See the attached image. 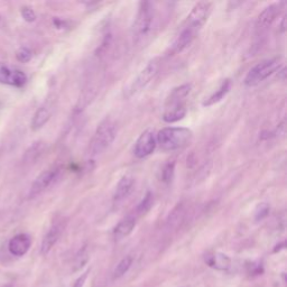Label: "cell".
<instances>
[{
    "label": "cell",
    "mask_w": 287,
    "mask_h": 287,
    "mask_svg": "<svg viewBox=\"0 0 287 287\" xmlns=\"http://www.w3.org/2000/svg\"><path fill=\"white\" fill-rule=\"evenodd\" d=\"M193 141L192 130L184 127H166L156 135V142L164 151H175L188 147Z\"/></svg>",
    "instance_id": "obj_2"
},
{
    "label": "cell",
    "mask_w": 287,
    "mask_h": 287,
    "mask_svg": "<svg viewBox=\"0 0 287 287\" xmlns=\"http://www.w3.org/2000/svg\"><path fill=\"white\" fill-rule=\"evenodd\" d=\"M45 148V145L42 142L34 143L33 145L26 150L24 155V162L25 163H34L40 158V156L43 154Z\"/></svg>",
    "instance_id": "obj_20"
},
{
    "label": "cell",
    "mask_w": 287,
    "mask_h": 287,
    "mask_svg": "<svg viewBox=\"0 0 287 287\" xmlns=\"http://www.w3.org/2000/svg\"><path fill=\"white\" fill-rule=\"evenodd\" d=\"M153 17H154L153 5H151L149 1L141 2L133 27L134 35L136 39L144 37L150 31Z\"/></svg>",
    "instance_id": "obj_5"
},
{
    "label": "cell",
    "mask_w": 287,
    "mask_h": 287,
    "mask_svg": "<svg viewBox=\"0 0 287 287\" xmlns=\"http://www.w3.org/2000/svg\"><path fill=\"white\" fill-rule=\"evenodd\" d=\"M32 50L27 48H20L16 52V57L17 60L22 63H27L32 60Z\"/></svg>",
    "instance_id": "obj_26"
},
{
    "label": "cell",
    "mask_w": 287,
    "mask_h": 287,
    "mask_svg": "<svg viewBox=\"0 0 287 287\" xmlns=\"http://www.w3.org/2000/svg\"><path fill=\"white\" fill-rule=\"evenodd\" d=\"M26 81L27 77L23 71L11 69L10 66L0 63V83L20 88Z\"/></svg>",
    "instance_id": "obj_10"
},
{
    "label": "cell",
    "mask_w": 287,
    "mask_h": 287,
    "mask_svg": "<svg viewBox=\"0 0 287 287\" xmlns=\"http://www.w3.org/2000/svg\"><path fill=\"white\" fill-rule=\"evenodd\" d=\"M230 89H231V80L227 79L221 83L220 88H219L214 94L211 95L209 98L204 101L203 102L204 107H211V105L220 102V101L228 95V92L230 91Z\"/></svg>",
    "instance_id": "obj_18"
},
{
    "label": "cell",
    "mask_w": 287,
    "mask_h": 287,
    "mask_svg": "<svg viewBox=\"0 0 287 287\" xmlns=\"http://www.w3.org/2000/svg\"><path fill=\"white\" fill-rule=\"evenodd\" d=\"M185 214V210L183 208L182 204L177 205L176 208L172 211V213L168 217V225L174 227V226H179L181 222L183 221Z\"/></svg>",
    "instance_id": "obj_22"
},
{
    "label": "cell",
    "mask_w": 287,
    "mask_h": 287,
    "mask_svg": "<svg viewBox=\"0 0 287 287\" xmlns=\"http://www.w3.org/2000/svg\"><path fill=\"white\" fill-rule=\"evenodd\" d=\"M22 17L24 18L25 22L27 23H33L36 20V14L34 9H32L31 7H23L22 8Z\"/></svg>",
    "instance_id": "obj_27"
},
{
    "label": "cell",
    "mask_w": 287,
    "mask_h": 287,
    "mask_svg": "<svg viewBox=\"0 0 287 287\" xmlns=\"http://www.w3.org/2000/svg\"><path fill=\"white\" fill-rule=\"evenodd\" d=\"M158 67L159 64L157 61L149 62L148 64L146 65L145 69L141 71V73H139L136 79L134 80V82L132 83V86H130L129 89V96L138 94V92H141L143 90V89H145L148 86V83L156 77V74H157Z\"/></svg>",
    "instance_id": "obj_7"
},
{
    "label": "cell",
    "mask_w": 287,
    "mask_h": 287,
    "mask_svg": "<svg viewBox=\"0 0 287 287\" xmlns=\"http://www.w3.org/2000/svg\"><path fill=\"white\" fill-rule=\"evenodd\" d=\"M154 203V194L151 192H147L146 195L144 196V199L141 201V203L137 205V212L138 213H146L147 211H149L153 206Z\"/></svg>",
    "instance_id": "obj_23"
},
{
    "label": "cell",
    "mask_w": 287,
    "mask_h": 287,
    "mask_svg": "<svg viewBox=\"0 0 287 287\" xmlns=\"http://www.w3.org/2000/svg\"><path fill=\"white\" fill-rule=\"evenodd\" d=\"M133 261L134 258L132 256H126L125 258H122L119 261V264L117 265L115 271H113V280H118V278L124 276L125 274L129 271V268L132 267Z\"/></svg>",
    "instance_id": "obj_21"
},
{
    "label": "cell",
    "mask_w": 287,
    "mask_h": 287,
    "mask_svg": "<svg viewBox=\"0 0 287 287\" xmlns=\"http://www.w3.org/2000/svg\"><path fill=\"white\" fill-rule=\"evenodd\" d=\"M63 231V226L61 222L54 223V225L49 228V230L46 232L44 236L43 241L41 244V254L48 255V252L52 250V248L55 246L57 240L60 239Z\"/></svg>",
    "instance_id": "obj_12"
},
{
    "label": "cell",
    "mask_w": 287,
    "mask_h": 287,
    "mask_svg": "<svg viewBox=\"0 0 287 287\" xmlns=\"http://www.w3.org/2000/svg\"><path fill=\"white\" fill-rule=\"evenodd\" d=\"M88 274H89V272H87V273H84L83 275L80 277V278H78V281L74 283V285H73V287H83V285H84V282H86V280H87V277H88Z\"/></svg>",
    "instance_id": "obj_29"
},
{
    "label": "cell",
    "mask_w": 287,
    "mask_h": 287,
    "mask_svg": "<svg viewBox=\"0 0 287 287\" xmlns=\"http://www.w3.org/2000/svg\"><path fill=\"white\" fill-rule=\"evenodd\" d=\"M205 261L210 267H212L215 271L219 272H226L231 266L230 257L222 254V252H215V254L208 256Z\"/></svg>",
    "instance_id": "obj_17"
},
{
    "label": "cell",
    "mask_w": 287,
    "mask_h": 287,
    "mask_svg": "<svg viewBox=\"0 0 287 287\" xmlns=\"http://www.w3.org/2000/svg\"><path fill=\"white\" fill-rule=\"evenodd\" d=\"M211 8H212V3L206 2V1H201L197 2L195 6L193 7V9L190 12V15L188 16L187 22H185V27H189L195 31L196 33L200 31L201 27L205 24L206 20H208Z\"/></svg>",
    "instance_id": "obj_6"
},
{
    "label": "cell",
    "mask_w": 287,
    "mask_h": 287,
    "mask_svg": "<svg viewBox=\"0 0 287 287\" xmlns=\"http://www.w3.org/2000/svg\"><path fill=\"white\" fill-rule=\"evenodd\" d=\"M175 172V162H168L162 171V181L165 183H171Z\"/></svg>",
    "instance_id": "obj_24"
},
{
    "label": "cell",
    "mask_w": 287,
    "mask_h": 287,
    "mask_svg": "<svg viewBox=\"0 0 287 287\" xmlns=\"http://www.w3.org/2000/svg\"><path fill=\"white\" fill-rule=\"evenodd\" d=\"M117 136V128L115 122L105 119L96 128V134L91 141L90 155L98 156L111 145Z\"/></svg>",
    "instance_id": "obj_3"
},
{
    "label": "cell",
    "mask_w": 287,
    "mask_h": 287,
    "mask_svg": "<svg viewBox=\"0 0 287 287\" xmlns=\"http://www.w3.org/2000/svg\"><path fill=\"white\" fill-rule=\"evenodd\" d=\"M156 145H157V142H156L154 132L153 130H146L141 135V137L137 139L136 144H135L134 153L138 158H145L154 153Z\"/></svg>",
    "instance_id": "obj_9"
},
{
    "label": "cell",
    "mask_w": 287,
    "mask_h": 287,
    "mask_svg": "<svg viewBox=\"0 0 287 287\" xmlns=\"http://www.w3.org/2000/svg\"><path fill=\"white\" fill-rule=\"evenodd\" d=\"M134 187H135V179L132 175L127 174L122 176L116 187V191L115 194H113V201H115L116 203H120V202L127 199L129 194L133 192Z\"/></svg>",
    "instance_id": "obj_15"
},
{
    "label": "cell",
    "mask_w": 287,
    "mask_h": 287,
    "mask_svg": "<svg viewBox=\"0 0 287 287\" xmlns=\"http://www.w3.org/2000/svg\"><path fill=\"white\" fill-rule=\"evenodd\" d=\"M191 84H183L174 88L167 96L163 120L167 124L182 120L187 116V98L191 92Z\"/></svg>",
    "instance_id": "obj_1"
},
{
    "label": "cell",
    "mask_w": 287,
    "mask_h": 287,
    "mask_svg": "<svg viewBox=\"0 0 287 287\" xmlns=\"http://www.w3.org/2000/svg\"><path fill=\"white\" fill-rule=\"evenodd\" d=\"M135 227H136V219L132 215H128L116 226L115 230H113V237L116 240H121L128 237L135 229Z\"/></svg>",
    "instance_id": "obj_16"
},
{
    "label": "cell",
    "mask_w": 287,
    "mask_h": 287,
    "mask_svg": "<svg viewBox=\"0 0 287 287\" xmlns=\"http://www.w3.org/2000/svg\"><path fill=\"white\" fill-rule=\"evenodd\" d=\"M196 32L193 31V29L185 27L182 29V32L180 33V35L177 36V39L174 41V43L172 44L170 53H172L171 55H175V54H179L184 50L188 46L192 43L193 40L195 39Z\"/></svg>",
    "instance_id": "obj_14"
},
{
    "label": "cell",
    "mask_w": 287,
    "mask_h": 287,
    "mask_svg": "<svg viewBox=\"0 0 287 287\" xmlns=\"http://www.w3.org/2000/svg\"><path fill=\"white\" fill-rule=\"evenodd\" d=\"M269 211H271L269 204H267V203L258 204L256 208V211H255V220L256 221L264 220V219L269 214Z\"/></svg>",
    "instance_id": "obj_25"
},
{
    "label": "cell",
    "mask_w": 287,
    "mask_h": 287,
    "mask_svg": "<svg viewBox=\"0 0 287 287\" xmlns=\"http://www.w3.org/2000/svg\"><path fill=\"white\" fill-rule=\"evenodd\" d=\"M3 287H12V285H10V284H9V285H5V286H3Z\"/></svg>",
    "instance_id": "obj_30"
},
{
    "label": "cell",
    "mask_w": 287,
    "mask_h": 287,
    "mask_svg": "<svg viewBox=\"0 0 287 287\" xmlns=\"http://www.w3.org/2000/svg\"><path fill=\"white\" fill-rule=\"evenodd\" d=\"M87 261H88V252L86 250V248H84V249H82L81 251H80V254L77 257V268L75 269L78 271V269L82 268L83 265L86 264Z\"/></svg>",
    "instance_id": "obj_28"
},
{
    "label": "cell",
    "mask_w": 287,
    "mask_h": 287,
    "mask_svg": "<svg viewBox=\"0 0 287 287\" xmlns=\"http://www.w3.org/2000/svg\"><path fill=\"white\" fill-rule=\"evenodd\" d=\"M50 118V110L48 107H46V105H43V107H41L39 110L35 112V115L33 117V120H32V129L33 130H39L42 127H44V126L48 124V121L49 120Z\"/></svg>",
    "instance_id": "obj_19"
},
{
    "label": "cell",
    "mask_w": 287,
    "mask_h": 287,
    "mask_svg": "<svg viewBox=\"0 0 287 287\" xmlns=\"http://www.w3.org/2000/svg\"><path fill=\"white\" fill-rule=\"evenodd\" d=\"M60 172H61L60 168H52V170H48L40 174L32 184L28 196L35 197L37 195H40L42 192H44L46 189L55 182Z\"/></svg>",
    "instance_id": "obj_8"
},
{
    "label": "cell",
    "mask_w": 287,
    "mask_h": 287,
    "mask_svg": "<svg viewBox=\"0 0 287 287\" xmlns=\"http://www.w3.org/2000/svg\"><path fill=\"white\" fill-rule=\"evenodd\" d=\"M280 58H269V60H264L251 67L244 78V84L247 87H256L259 83L265 81L266 79L271 77L281 67Z\"/></svg>",
    "instance_id": "obj_4"
},
{
    "label": "cell",
    "mask_w": 287,
    "mask_h": 287,
    "mask_svg": "<svg viewBox=\"0 0 287 287\" xmlns=\"http://www.w3.org/2000/svg\"><path fill=\"white\" fill-rule=\"evenodd\" d=\"M280 12V7L277 5H271L266 7L265 9L260 12L258 18H257L256 28L257 31L263 33L272 26L274 20L276 19V17Z\"/></svg>",
    "instance_id": "obj_13"
},
{
    "label": "cell",
    "mask_w": 287,
    "mask_h": 287,
    "mask_svg": "<svg viewBox=\"0 0 287 287\" xmlns=\"http://www.w3.org/2000/svg\"><path fill=\"white\" fill-rule=\"evenodd\" d=\"M32 246V239L27 234H19L12 237L8 243L10 254L16 257H22L27 254Z\"/></svg>",
    "instance_id": "obj_11"
}]
</instances>
